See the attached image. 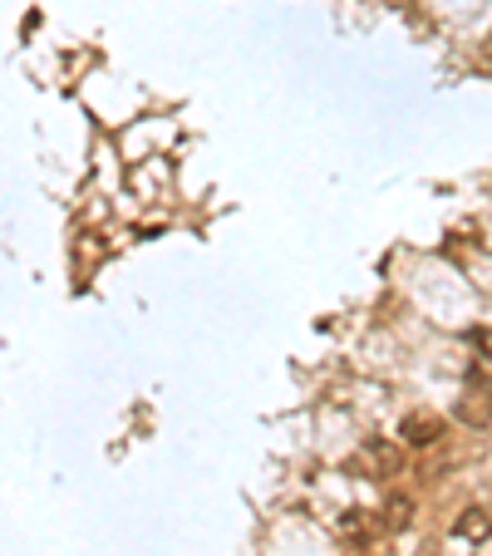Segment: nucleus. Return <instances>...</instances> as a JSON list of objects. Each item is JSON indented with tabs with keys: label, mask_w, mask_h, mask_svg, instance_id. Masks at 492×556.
<instances>
[{
	"label": "nucleus",
	"mask_w": 492,
	"mask_h": 556,
	"mask_svg": "<svg viewBox=\"0 0 492 556\" xmlns=\"http://www.w3.org/2000/svg\"><path fill=\"white\" fill-rule=\"evenodd\" d=\"M399 433H404V443H414V448H429V443H439L443 419H433V414H408V419L399 424Z\"/></svg>",
	"instance_id": "nucleus-1"
},
{
	"label": "nucleus",
	"mask_w": 492,
	"mask_h": 556,
	"mask_svg": "<svg viewBox=\"0 0 492 556\" xmlns=\"http://www.w3.org/2000/svg\"><path fill=\"white\" fill-rule=\"evenodd\" d=\"M458 419H463V424H492V394H482V389H472V394H463V404H458Z\"/></svg>",
	"instance_id": "nucleus-2"
},
{
	"label": "nucleus",
	"mask_w": 492,
	"mask_h": 556,
	"mask_svg": "<svg viewBox=\"0 0 492 556\" xmlns=\"http://www.w3.org/2000/svg\"><path fill=\"white\" fill-rule=\"evenodd\" d=\"M359 458L375 463V468H384V472H399V453L389 448V443H365V448H359Z\"/></svg>",
	"instance_id": "nucleus-3"
},
{
	"label": "nucleus",
	"mask_w": 492,
	"mask_h": 556,
	"mask_svg": "<svg viewBox=\"0 0 492 556\" xmlns=\"http://www.w3.org/2000/svg\"><path fill=\"white\" fill-rule=\"evenodd\" d=\"M458 532H463V536H488V517H482V507H472V513L463 517Z\"/></svg>",
	"instance_id": "nucleus-4"
}]
</instances>
